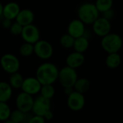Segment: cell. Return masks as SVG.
Segmentation results:
<instances>
[{
	"label": "cell",
	"instance_id": "7c38bea8",
	"mask_svg": "<svg viewBox=\"0 0 123 123\" xmlns=\"http://www.w3.org/2000/svg\"><path fill=\"white\" fill-rule=\"evenodd\" d=\"M41 86L42 84L40 83L37 78L29 77L27 79H24V81L21 89L22 92L31 95H34L40 92Z\"/></svg>",
	"mask_w": 123,
	"mask_h": 123
},
{
	"label": "cell",
	"instance_id": "ffe728a7",
	"mask_svg": "<svg viewBox=\"0 0 123 123\" xmlns=\"http://www.w3.org/2000/svg\"><path fill=\"white\" fill-rule=\"evenodd\" d=\"M90 81L86 79V78H78L76 83L74 85V89L75 91L81 93V94H84L86 92H88L90 89Z\"/></svg>",
	"mask_w": 123,
	"mask_h": 123
},
{
	"label": "cell",
	"instance_id": "4dcf8cb0",
	"mask_svg": "<svg viewBox=\"0 0 123 123\" xmlns=\"http://www.w3.org/2000/svg\"><path fill=\"white\" fill-rule=\"evenodd\" d=\"M12 22V19H6V18H4V19L3 20L2 22V25L4 28H9L11 27Z\"/></svg>",
	"mask_w": 123,
	"mask_h": 123
},
{
	"label": "cell",
	"instance_id": "e0dca14e",
	"mask_svg": "<svg viewBox=\"0 0 123 123\" xmlns=\"http://www.w3.org/2000/svg\"><path fill=\"white\" fill-rule=\"evenodd\" d=\"M121 61L122 58L118 53H108L105 59V64L107 68L111 69H115L120 66Z\"/></svg>",
	"mask_w": 123,
	"mask_h": 123
},
{
	"label": "cell",
	"instance_id": "484cf974",
	"mask_svg": "<svg viewBox=\"0 0 123 123\" xmlns=\"http://www.w3.org/2000/svg\"><path fill=\"white\" fill-rule=\"evenodd\" d=\"M19 53L22 56H30L34 53V44L27 42L24 43L23 44L21 45L19 48Z\"/></svg>",
	"mask_w": 123,
	"mask_h": 123
},
{
	"label": "cell",
	"instance_id": "f546056e",
	"mask_svg": "<svg viewBox=\"0 0 123 123\" xmlns=\"http://www.w3.org/2000/svg\"><path fill=\"white\" fill-rule=\"evenodd\" d=\"M102 14H103L102 17L107 19H109V20H111L114 17V11L112 10V8L109 9V10H107V11L104 12Z\"/></svg>",
	"mask_w": 123,
	"mask_h": 123
},
{
	"label": "cell",
	"instance_id": "4fadbf2b",
	"mask_svg": "<svg viewBox=\"0 0 123 123\" xmlns=\"http://www.w3.org/2000/svg\"><path fill=\"white\" fill-rule=\"evenodd\" d=\"M68 33L74 38L84 35L85 24L79 19L72 20L68 26Z\"/></svg>",
	"mask_w": 123,
	"mask_h": 123
},
{
	"label": "cell",
	"instance_id": "6da1fadb",
	"mask_svg": "<svg viewBox=\"0 0 123 123\" xmlns=\"http://www.w3.org/2000/svg\"><path fill=\"white\" fill-rule=\"evenodd\" d=\"M59 70L51 63H44L37 69L36 78L42 85L53 84L58 79Z\"/></svg>",
	"mask_w": 123,
	"mask_h": 123
},
{
	"label": "cell",
	"instance_id": "603a6c76",
	"mask_svg": "<svg viewBox=\"0 0 123 123\" xmlns=\"http://www.w3.org/2000/svg\"><path fill=\"white\" fill-rule=\"evenodd\" d=\"M94 4L99 12L100 13H103L104 12L112 8L113 0H96Z\"/></svg>",
	"mask_w": 123,
	"mask_h": 123
},
{
	"label": "cell",
	"instance_id": "7a4b0ae2",
	"mask_svg": "<svg viewBox=\"0 0 123 123\" xmlns=\"http://www.w3.org/2000/svg\"><path fill=\"white\" fill-rule=\"evenodd\" d=\"M99 12L95 4L86 2L82 4L78 9V17L85 25H92L99 17Z\"/></svg>",
	"mask_w": 123,
	"mask_h": 123
},
{
	"label": "cell",
	"instance_id": "d4e9b609",
	"mask_svg": "<svg viewBox=\"0 0 123 123\" xmlns=\"http://www.w3.org/2000/svg\"><path fill=\"white\" fill-rule=\"evenodd\" d=\"M11 110L6 102H0V121H6L9 119Z\"/></svg>",
	"mask_w": 123,
	"mask_h": 123
},
{
	"label": "cell",
	"instance_id": "3957f363",
	"mask_svg": "<svg viewBox=\"0 0 123 123\" xmlns=\"http://www.w3.org/2000/svg\"><path fill=\"white\" fill-rule=\"evenodd\" d=\"M123 39L117 33H108L102 37L101 46L107 53H119L123 47Z\"/></svg>",
	"mask_w": 123,
	"mask_h": 123
},
{
	"label": "cell",
	"instance_id": "cb8c5ba5",
	"mask_svg": "<svg viewBox=\"0 0 123 123\" xmlns=\"http://www.w3.org/2000/svg\"><path fill=\"white\" fill-rule=\"evenodd\" d=\"M40 92L42 97L51 99L55 94V89L53 86V84H45L42 85Z\"/></svg>",
	"mask_w": 123,
	"mask_h": 123
},
{
	"label": "cell",
	"instance_id": "277c9868",
	"mask_svg": "<svg viewBox=\"0 0 123 123\" xmlns=\"http://www.w3.org/2000/svg\"><path fill=\"white\" fill-rule=\"evenodd\" d=\"M77 79L78 75L75 68L66 66L59 71L58 79L64 88H73Z\"/></svg>",
	"mask_w": 123,
	"mask_h": 123
},
{
	"label": "cell",
	"instance_id": "ac0fdd59",
	"mask_svg": "<svg viewBox=\"0 0 123 123\" xmlns=\"http://www.w3.org/2000/svg\"><path fill=\"white\" fill-rule=\"evenodd\" d=\"M89 46V41L88 38L84 35H83L77 38H75L73 48H74L75 51L84 53L88 50Z\"/></svg>",
	"mask_w": 123,
	"mask_h": 123
},
{
	"label": "cell",
	"instance_id": "44dd1931",
	"mask_svg": "<svg viewBox=\"0 0 123 123\" xmlns=\"http://www.w3.org/2000/svg\"><path fill=\"white\" fill-rule=\"evenodd\" d=\"M23 81H24L23 76L17 71L11 74L9 84L13 89H21Z\"/></svg>",
	"mask_w": 123,
	"mask_h": 123
},
{
	"label": "cell",
	"instance_id": "2e32d148",
	"mask_svg": "<svg viewBox=\"0 0 123 123\" xmlns=\"http://www.w3.org/2000/svg\"><path fill=\"white\" fill-rule=\"evenodd\" d=\"M35 19V14L30 9H25L23 10H20L19 14L16 17V22L19 23L21 25L26 26L30 24H32Z\"/></svg>",
	"mask_w": 123,
	"mask_h": 123
},
{
	"label": "cell",
	"instance_id": "8992f818",
	"mask_svg": "<svg viewBox=\"0 0 123 123\" xmlns=\"http://www.w3.org/2000/svg\"><path fill=\"white\" fill-rule=\"evenodd\" d=\"M34 53L41 59H48L53 54V48L49 42L39 40L34 44Z\"/></svg>",
	"mask_w": 123,
	"mask_h": 123
},
{
	"label": "cell",
	"instance_id": "f1b7e54d",
	"mask_svg": "<svg viewBox=\"0 0 123 123\" xmlns=\"http://www.w3.org/2000/svg\"><path fill=\"white\" fill-rule=\"evenodd\" d=\"M45 122V119L44 118V117L36 115H35V116L33 117H31L30 119L29 120L30 123H44Z\"/></svg>",
	"mask_w": 123,
	"mask_h": 123
},
{
	"label": "cell",
	"instance_id": "1f68e13d",
	"mask_svg": "<svg viewBox=\"0 0 123 123\" xmlns=\"http://www.w3.org/2000/svg\"><path fill=\"white\" fill-rule=\"evenodd\" d=\"M53 114L51 110L48 111L44 116V118L45 119V120H50L53 119Z\"/></svg>",
	"mask_w": 123,
	"mask_h": 123
},
{
	"label": "cell",
	"instance_id": "30bf717a",
	"mask_svg": "<svg viewBox=\"0 0 123 123\" xmlns=\"http://www.w3.org/2000/svg\"><path fill=\"white\" fill-rule=\"evenodd\" d=\"M20 35L22 36L25 42L35 44L40 40V33L38 28L35 25L30 24L23 27Z\"/></svg>",
	"mask_w": 123,
	"mask_h": 123
},
{
	"label": "cell",
	"instance_id": "9a60e30c",
	"mask_svg": "<svg viewBox=\"0 0 123 123\" xmlns=\"http://www.w3.org/2000/svg\"><path fill=\"white\" fill-rule=\"evenodd\" d=\"M20 11V7L19 4L16 2H9L3 7L2 15L4 18L9 19H16L17 14Z\"/></svg>",
	"mask_w": 123,
	"mask_h": 123
},
{
	"label": "cell",
	"instance_id": "5b68a950",
	"mask_svg": "<svg viewBox=\"0 0 123 123\" xmlns=\"http://www.w3.org/2000/svg\"><path fill=\"white\" fill-rule=\"evenodd\" d=\"M0 63L3 70L10 74L17 72L20 66L19 59L12 53L3 55L1 58Z\"/></svg>",
	"mask_w": 123,
	"mask_h": 123
},
{
	"label": "cell",
	"instance_id": "5bb4252c",
	"mask_svg": "<svg viewBox=\"0 0 123 123\" xmlns=\"http://www.w3.org/2000/svg\"><path fill=\"white\" fill-rule=\"evenodd\" d=\"M85 61V57L84 53L74 51L70 53L66 60V65L73 68H77L81 67Z\"/></svg>",
	"mask_w": 123,
	"mask_h": 123
},
{
	"label": "cell",
	"instance_id": "d6986e66",
	"mask_svg": "<svg viewBox=\"0 0 123 123\" xmlns=\"http://www.w3.org/2000/svg\"><path fill=\"white\" fill-rule=\"evenodd\" d=\"M12 87L9 83L5 81L0 82V102H6L12 97Z\"/></svg>",
	"mask_w": 123,
	"mask_h": 123
},
{
	"label": "cell",
	"instance_id": "52a82bcc",
	"mask_svg": "<svg viewBox=\"0 0 123 123\" xmlns=\"http://www.w3.org/2000/svg\"><path fill=\"white\" fill-rule=\"evenodd\" d=\"M67 105L70 110L74 112L81 110L85 105V97L84 94L79 93L76 91H73L68 95Z\"/></svg>",
	"mask_w": 123,
	"mask_h": 123
},
{
	"label": "cell",
	"instance_id": "8fae6325",
	"mask_svg": "<svg viewBox=\"0 0 123 123\" xmlns=\"http://www.w3.org/2000/svg\"><path fill=\"white\" fill-rule=\"evenodd\" d=\"M50 99H46L41 95L34 100L32 112L36 115L44 117L45 115L50 110Z\"/></svg>",
	"mask_w": 123,
	"mask_h": 123
},
{
	"label": "cell",
	"instance_id": "83f0119b",
	"mask_svg": "<svg viewBox=\"0 0 123 123\" xmlns=\"http://www.w3.org/2000/svg\"><path fill=\"white\" fill-rule=\"evenodd\" d=\"M22 28H23L22 25H21L17 22H15L12 24L11 27H9V30L12 35H21L22 31Z\"/></svg>",
	"mask_w": 123,
	"mask_h": 123
},
{
	"label": "cell",
	"instance_id": "7402d4cb",
	"mask_svg": "<svg viewBox=\"0 0 123 123\" xmlns=\"http://www.w3.org/2000/svg\"><path fill=\"white\" fill-rule=\"evenodd\" d=\"M25 115L26 113L22 112L19 110L17 109L16 110H14L11 112L9 120H6V123H22L25 119Z\"/></svg>",
	"mask_w": 123,
	"mask_h": 123
},
{
	"label": "cell",
	"instance_id": "9c48e42d",
	"mask_svg": "<svg viewBox=\"0 0 123 123\" xmlns=\"http://www.w3.org/2000/svg\"><path fill=\"white\" fill-rule=\"evenodd\" d=\"M34 99L32 95L24 92L19 93L16 99V106L18 110L24 113H27L32 109Z\"/></svg>",
	"mask_w": 123,
	"mask_h": 123
},
{
	"label": "cell",
	"instance_id": "4316f807",
	"mask_svg": "<svg viewBox=\"0 0 123 123\" xmlns=\"http://www.w3.org/2000/svg\"><path fill=\"white\" fill-rule=\"evenodd\" d=\"M74 40H75V38L72 37L71 35H69L68 33H67L61 37L60 43L65 48H73L74 46Z\"/></svg>",
	"mask_w": 123,
	"mask_h": 123
},
{
	"label": "cell",
	"instance_id": "d6a6232c",
	"mask_svg": "<svg viewBox=\"0 0 123 123\" xmlns=\"http://www.w3.org/2000/svg\"><path fill=\"white\" fill-rule=\"evenodd\" d=\"M3 7H4V6H3L2 4L0 2V17L2 15V13H3Z\"/></svg>",
	"mask_w": 123,
	"mask_h": 123
},
{
	"label": "cell",
	"instance_id": "ba28073f",
	"mask_svg": "<svg viewBox=\"0 0 123 123\" xmlns=\"http://www.w3.org/2000/svg\"><path fill=\"white\" fill-rule=\"evenodd\" d=\"M112 25L110 20L103 17H99L92 24V30L95 35L99 37H104L110 32Z\"/></svg>",
	"mask_w": 123,
	"mask_h": 123
}]
</instances>
